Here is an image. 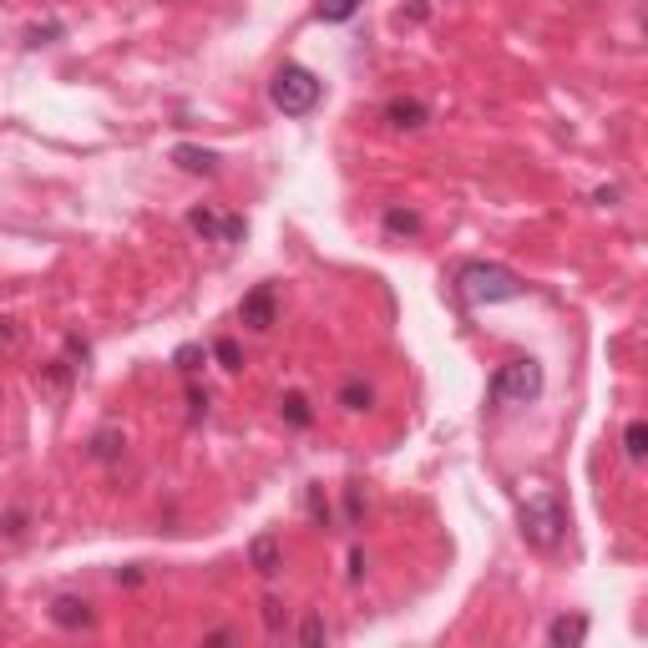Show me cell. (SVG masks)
Instances as JSON below:
<instances>
[{"instance_id": "obj_9", "label": "cell", "mask_w": 648, "mask_h": 648, "mask_svg": "<svg viewBox=\"0 0 648 648\" xmlns=\"http://www.w3.org/2000/svg\"><path fill=\"white\" fill-rule=\"evenodd\" d=\"M249 562L259 567V573H264V578H274V573H279V567H284V552H279V537H274V532H259V537L249 542Z\"/></svg>"}, {"instance_id": "obj_1", "label": "cell", "mask_w": 648, "mask_h": 648, "mask_svg": "<svg viewBox=\"0 0 648 648\" xmlns=\"http://www.w3.org/2000/svg\"><path fill=\"white\" fill-rule=\"evenodd\" d=\"M456 289H461V299L466 304H507V299H522V279L512 274V269H502V264H461L456 269Z\"/></svg>"}, {"instance_id": "obj_19", "label": "cell", "mask_w": 648, "mask_h": 648, "mask_svg": "<svg viewBox=\"0 0 648 648\" xmlns=\"http://www.w3.org/2000/svg\"><path fill=\"white\" fill-rule=\"evenodd\" d=\"M117 441H122L117 431H97V436H92V456H97V461H112V456H117Z\"/></svg>"}, {"instance_id": "obj_2", "label": "cell", "mask_w": 648, "mask_h": 648, "mask_svg": "<svg viewBox=\"0 0 648 648\" xmlns=\"http://www.w3.org/2000/svg\"><path fill=\"white\" fill-rule=\"evenodd\" d=\"M567 532V512H562V497L552 492V486H542V492H532L522 502V537L537 547V552H552Z\"/></svg>"}, {"instance_id": "obj_7", "label": "cell", "mask_w": 648, "mask_h": 648, "mask_svg": "<svg viewBox=\"0 0 648 648\" xmlns=\"http://www.w3.org/2000/svg\"><path fill=\"white\" fill-rule=\"evenodd\" d=\"M385 122L400 127V132H416V127L431 122V107L416 102V97H390V102H385Z\"/></svg>"}, {"instance_id": "obj_10", "label": "cell", "mask_w": 648, "mask_h": 648, "mask_svg": "<svg viewBox=\"0 0 648 648\" xmlns=\"http://www.w3.org/2000/svg\"><path fill=\"white\" fill-rule=\"evenodd\" d=\"M173 162L183 173H213L218 168V152H208V147H188V142H178L173 147Z\"/></svg>"}, {"instance_id": "obj_24", "label": "cell", "mask_w": 648, "mask_h": 648, "mask_svg": "<svg viewBox=\"0 0 648 648\" xmlns=\"http://www.w3.org/2000/svg\"><path fill=\"white\" fill-rule=\"evenodd\" d=\"M233 638H238V633H233V628H213V633H208V638H203V643H233Z\"/></svg>"}, {"instance_id": "obj_15", "label": "cell", "mask_w": 648, "mask_h": 648, "mask_svg": "<svg viewBox=\"0 0 648 648\" xmlns=\"http://www.w3.org/2000/svg\"><path fill=\"white\" fill-rule=\"evenodd\" d=\"M173 365H178L183 375H198V370L208 365V350H203V345H183V350L173 355Z\"/></svg>"}, {"instance_id": "obj_23", "label": "cell", "mask_w": 648, "mask_h": 648, "mask_svg": "<svg viewBox=\"0 0 648 648\" xmlns=\"http://www.w3.org/2000/svg\"><path fill=\"white\" fill-rule=\"evenodd\" d=\"M188 416H193V421L208 416V395H203V390H188Z\"/></svg>"}, {"instance_id": "obj_22", "label": "cell", "mask_w": 648, "mask_h": 648, "mask_svg": "<svg viewBox=\"0 0 648 648\" xmlns=\"http://www.w3.org/2000/svg\"><path fill=\"white\" fill-rule=\"evenodd\" d=\"M309 512H314V522H330V502L319 497V486H314V492H309Z\"/></svg>"}, {"instance_id": "obj_21", "label": "cell", "mask_w": 648, "mask_h": 648, "mask_svg": "<svg viewBox=\"0 0 648 648\" xmlns=\"http://www.w3.org/2000/svg\"><path fill=\"white\" fill-rule=\"evenodd\" d=\"M299 638H304V643H319V638H330V628H324L319 618H309V623L299 628Z\"/></svg>"}, {"instance_id": "obj_5", "label": "cell", "mask_w": 648, "mask_h": 648, "mask_svg": "<svg viewBox=\"0 0 648 648\" xmlns=\"http://www.w3.org/2000/svg\"><path fill=\"white\" fill-rule=\"evenodd\" d=\"M188 228L208 243H238L243 238V218L238 213H213V208H193L188 213Z\"/></svg>"}, {"instance_id": "obj_12", "label": "cell", "mask_w": 648, "mask_h": 648, "mask_svg": "<svg viewBox=\"0 0 648 648\" xmlns=\"http://www.w3.org/2000/svg\"><path fill=\"white\" fill-rule=\"evenodd\" d=\"M360 6H365V0H319L314 16H319V21H330V26H340V21H350Z\"/></svg>"}, {"instance_id": "obj_18", "label": "cell", "mask_w": 648, "mask_h": 648, "mask_svg": "<svg viewBox=\"0 0 648 648\" xmlns=\"http://www.w3.org/2000/svg\"><path fill=\"white\" fill-rule=\"evenodd\" d=\"M385 228H390V233H416L421 218H416V213H405V208H390V213H385Z\"/></svg>"}, {"instance_id": "obj_14", "label": "cell", "mask_w": 648, "mask_h": 648, "mask_svg": "<svg viewBox=\"0 0 648 648\" xmlns=\"http://www.w3.org/2000/svg\"><path fill=\"white\" fill-rule=\"evenodd\" d=\"M623 451H628V461H643V451H648V426H643V421H628Z\"/></svg>"}, {"instance_id": "obj_4", "label": "cell", "mask_w": 648, "mask_h": 648, "mask_svg": "<svg viewBox=\"0 0 648 648\" xmlns=\"http://www.w3.org/2000/svg\"><path fill=\"white\" fill-rule=\"evenodd\" d=\"M542 395V365L537 360H512L492 375V385H486V400L497 405V411H507V405H527Z\"/></svg>"}, {"instance_id": "obj_11", "label": "cell", "mask_w": 648, "mask_h": 648, "mask_svg": "<svg viewBox=\"0 0 648 648\" xmlns=\"http://www.w3.org/2000/svg\"><path fill=\"white\" fill-rule=\"evenodd\" d=\"M583 638H588V618H557V623L547 628V643H552V648L583 643Z\"/></svg>"}, {"instance_id": "obj_3", "label": "cell", "mask_w": 648, "mask_h": 648, "mask_svg": "<svg viewBox=\"0 0 648 648\" xmlns=\"http://www.w3.org/2000/svg\"><path fill=\"white\" fill-rule=\"evenodd\" d=\"M319 97H324V87H319V76L309 71V66H279L274 71V81H269V102L284 112V117H309L314 107H319Z\"/></svg>"}, {"instance_id": "obj_8", "label": "cell", "mask_w": 648, "mask_h": 648, "mask_svg": "<svg viewBox=\"0 0 648 648\" xmlns=\"http://www.w3.org/2000/svg\"><path fill=\"white\" fill-rule=\"evenodd\" d=\"M51 623H56V628H92V603L76 598V593H61V598L51 603Z\"/></svg>"}, {"instance_id": "obj_17", "label": "cell", "mask_w": 648, "mask_h": 648, "mask_svg": "<svg viewBox=\"0 0 648 648\" xmlns=\"http://www.w3.org/2000/svg\"><path fill=\"white\" fill-rule=\"evenodd\" d=\"M213 355H218V365H223V370H243V350H238V340H218V345H213Z\"/></svg>"}, {"instance_id": "obj_20", "label": "cell", "mask_w": 648, "mask_h": 648, "mask_svg": "<svg viewBox=\"0 0 648 648\" xmlns=\"http://www.w3.org/2000/svg\"><path fill=\"white\" fill-rule=\"evenodd\" d=\"M264 628H269L274 638L284 633V603H279V598H264Z\"/></svg>"}, {"instance_id": "obj_13", "label": "cell", "mask_w": 648, "mask_h": 648, "mask_svg": "<svg viewBox=\"0 0 648 648\" xmlns=\"http://www.w3.org/2000/svg\"><path fill=\"white\" fill-rule=\"evenodd\" d=\"M284 421H289V426H309V421H314L309 400H304L299 390H289V395H284Z\"/></svg>"}, {"instance_id": "obj_16", "label": "cell", "mask_w": 648, "mask_h": 648, "mask_svg": "<svg viewBox=\"0 0 648 648\" xmlns=\"http://www.w3.org/2000/svg\"><path fill=\"white\" fill-rule=\"evenodd\" d=\"M370 400H375V395H370V385H365V380H350V385L340 390V405H345V411H365Z\"/></svg>"}, {"instance_id": "obj_6", "label": "cell", "mask_w": 648, "mask_h": 648, "mask_svg": "<svg viewBox=\"0 0 648 648\" xmlns=\"http://www.w3.org/2000/svg\"><path fill=\"white\" fill-rule=\"evenodd\" d=\"M274 314H279V304H274V284H259L254 294H243V304H238V319L249 324V330H269Z\"/></svg>"}]
</instances>
